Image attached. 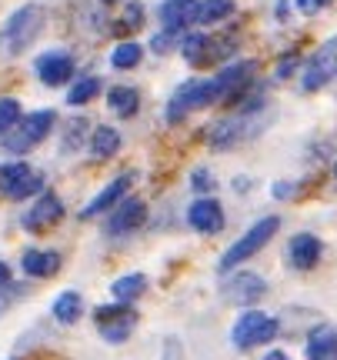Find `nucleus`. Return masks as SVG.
I'll return each mask as SVG.
<instances>
[{
	"instance_id": "1",
	"label": "nucleus",
	"mask_w": 337,
	"mask_h": 360,
	"mask_svg": "<svg viewBox=\"0 0 337 360\" xmlns=\"http://www.w3.org/2000/svg\"><path fill=\"white\" fill-rule=\"evenodd\" d=\"M44 20H47V13H44L40 4L17 7V11L4 20V27H0V53H4V57H20V53L40 37Z\"/></svg>"
},
{
	"instance_id": "2",
	"label": "nucleus",
	"mask_w": 337,
	"mask_h": 360,
	"mask_svg": "<svg viewBox=\"0 0 337 360\" xmlns=\"http://www.w3.org/2000/svg\"><path fill=\"white\" fill-rule=\"evenodd\" d=\"M51 130H53V110H34V114L20 117V124H17L11 134H4L0 143H4V150H11V154H27V150H34Z\"/></svg>"
},
{
	"instance_id": "3",
	"label": "nucleus",
	"mask_w": 337,
	"mask_h": 360,
	"mask_svg": "<svg viewBox=\"0 0 337 360\" xmlns=\"http://www.w3.org/2000/svg\"><path fill=\"white\" fill-rule=\"evenodd\" d=\"M277 317H267V314H260V310H244L237 323H234L231 330V340L237 350H250V347H260V344H271L274 337H277Z\"/></svg>"
},
{
	"instance_id": "4",
	"label": "nucleus",
	"mask_w": 337,
	"mask_h": 360,
	"mask_svg": "<svg viewBox=\"0 0 337 360\" xmlns=\"http://www.w3.org/2000/svg\"><path fill=\"white\" fill-rule=\"evenodd\" d=\"M277 227H281V217H260L257 224H254V227H250V231L237 240V244L227 247V254L221 257V270H234V267H241L244 260H250L260 247H264L274 233H277Z\"/></svg>"
},
{
	"instance_id": "5",
	"label": "nucleus",
	"mask_w": 337,
	"mask_h": 360,
	"mask_svg": "<svg viewBox=\"0 0 337 360\" xmlns=\"http://www.w3.org/2000/svg\"><path fill=\"white\" fill-rule=\"evenodd\" d=\"M217 103V90H214V80H187L174 90V97L167 103V120L170 124H181L184 117L197 110V107H210Z\"/></svg>"
},
{
	"instance_id": "6",
	"label": "nucleus",
	"mask_w": 337,
	"mask_h": 360,
	"mask_svg": "<svg viewBox=\"0 0 337 360\" xmlns=\"http://www.w3.org/2000/svg\"><path fill=\"white\" fill-rule=\"evenodd\" d=\"M337 80V37H331L327 44H321L314 57L304 67V77H300V87L304 90H321L327 84Z\"/></svg>"
},
{
	"instance_id": "7",
	"label": "nucleus",
	"mask_w": 337,
	"mask_h": 360,
	"mask_svg": "<svg viewBox=\"0 0 337 360\" xmlns=\"http://www.w3.org/2000/svg\"><path fill=\"white\" fill-rule=\"evenodd\" d=\"M264 294H267V281L260 274H250V270H241V274L227 277L221 287V297L227 304H234V307H250Z\"/></svg>"
},
{
	"instance_id": "8",
	"label": "nucleus",
	"mask_w": 337,
	"mask_h": 360,
	"mask_svg": "<svg viewBox=\"0 0 337 360\" xmlns=\"http://www.w3.org/2000/svg\"><path fill=\"white\" fill-rule=\"evenodd\" d=\"M97 330L107 344H124L137 323V314L127 307V304H110V307H97Z\"/></svg>"
},
{
	"instance_id": "9",
	"label": "nucleus",
	"mask_w": 337,
	"mask_h": 360,
	"mask_svg": "<svg viewBox=\"0 0 337 360\" xmlns=\"http://www.w3.org/2000/svg\"><path fill=\"white\" fill-rule=\"evenodd\" d=\"M44 187V177L34 174L27 164H7L0 170V191L7 193L11 200H24L30 193H37Z\"/></svg>"
},
{
	"instance_id": "10",
	"label": "nucleus",
	"mask_w": 337,
	"mask_h": 360,
	"mask_svg": "<svg viewBox=\"0 0 337 360\" xmlns=\"http://www.w3.org/2000/svg\"><path fill=\"white\" fill-rule=\"evenodd\" d=\"M254 127V114H237V117H227V120H217V124H210L208 127V141L210 147H217V150H227L234 147L237 141H244L247 130Z\"/></svg>"
},
{
	"instance_id": "11",
	"label": "nucleus",
	"mask_w": 337,
	"mask_h": 360,
	"mask_svg": "<svg viewBox=\"0 0 337 360\" xmlns=\"http://www.w3.org/2000/svg\"><path fill=\"white\" fill-rule=\"evenodd\" d=\"M197 11H201L197 0H164L160 4V24L167 34L181 37V34H187V27L197 24Z\"/></svg>"
},
{
	"instance_id": "12",
	"label": "nucleus",
	"mask_w": 337,
	"mask_h": 360,
	"mask_svg": "<svg viewBox=\"0 0 337 360\" xmlns=\"http://www.w3.org/2000/svg\"><path fill=\"white\" fill-rule=\"evenodd\" d=\"M144 220H147V207L144 200H120V204L110 210V217H107V233L110 237H120V233H134L141 227Z\"/></svg>"
},
{
	"instance_id": "13",
	"label": "nucleus",
	"mask_w": 337,
	"mask_h": 360,
	"mask_svg": "<svg viewBox=\"0 0 337 360\" xmlns=\"http://www.w3.org/2000/svg\"><path fill=\"white\" fill-rule=\"evenodd\" d=\"M130 184H134V174H120L117 180H110V184H107L104 191L97 193V197H94L91 204H87L84 210H80V217H84V220H91V217H101V214H107V210H114V207L120 204V200H124V193H127Z\"/></svg>"
},
{
	"instance_id": "14",
	"label": "nucleus",
	"mask_w": 337,
	"mask_h": 360,
	"mask_svg": "<svg viewBox=\"0 0 337 360\" xmlns=\"http://www.w3.org/2000/svg\"><path fill=\"white\" fill-rule=\"evenodd\" d=\"M37 77L47 84V87H57V84H67L74 77V57L67 51H51L37 57Z\"/></svg>"
},
{
	"instance_id": "15",
	"label": "nucleus",
	"mask_w": 337,
	"mask_h": 360,
	"mask_svg": "<svg viewBox=\"0 0 337 360\" xmlns=\"http://www.w3.org/2000/svg\"><path fill=\"white\" fill-rule=\"evenodd\" d=\"M187 224L201 233H217L224 227V207L214 197H201L187 210Z\"/></svg>"
},
{
	"instance_id": "16",
	"label": "nucleus",
	"mask_w": 337,
	"mask_h": 360,
	"mask_svg": "<svg viewBox=\"0 0 337 360\" xmlns=\"http://www.w3.org/2000/svg\"><path fill=\"white\" fill-rule=\"evenodd\" d=\"M61 217H64V204H61V197L44 193L37 204L24 214V227L27 231H47V227H53Z\"/></svg>"
},
{
	"instance_id": "17",
	"label": "nucleus",
	"mask_w": 337,
	"mask_h": 360,
	"mask_svg": "<svg viewBox=\"0 0 337 360\" xmlns=\"http://www.w3.org/2000/svg\"><path fill=\"white\" fill-rule=\"evenodd\" d=\"M287 257H291V264L298 270H311L321 260V240L314 233H298V237H291Z\"/></svg>"
},
{
	"instance_id": "18",
	"label": "nucleus",
	"mask_w": 337,
	"mask_h": 360,
	"mask_svg": "<svg viewBox=\"0 0 337 360\" xmlns=\"http://www.w3.org/2000/svg\"><path fill=\"white\" fill-rule=\"evenodd\" d=\"M307 360H337V330L331 323L314 327L307 337Z\"/></svg>"
},
{
	"instance_id": "19",
	"label": "nucleus",
	"mask_w": 337,
	"mask_h": 360,
	"mask_svg": "<svg viewBox=\"0 0 337 360\" xmlns=\"http://www.w3.org/2000/svg\"><path fill=\"white\" fill-rule=\"evenodd\" d=\"M24 270L30 277H51L61 270V257L53 250H27L24 254Z\"/></svg>"
},
{
	"instance_id": "20",
	"label": "nucleus",
	"mask_w": 337,
	"mask_h": 360,
	"mask_svg": "<svg viewBox=\"0 0 337 360\" xmlns=\"http://www.w3.org/2000/svg\"><path fill=\"white\" fill-rule=\"evenodd\" d=\"M144 290H147V277H144V274H127V277H117L114 287H110V294H114L117 304H130V300H137Z\"/></svg>"
},
{
	"instance_id": "21",
	"label": "nucleus",
	"mask_w": 337,
	"mask_h": 360,
	"mask_svg": "<svg viewBox=\"0 0 337 360\" xmlns=\"http://www.w3.org/2000/svg\"><path fill=\"white\" fill-rule=\"evenodd\" d=\"M53 317L61 323H77L80 321V310H84V297L77 290H64V294L53 300Z\"/></svg>"
},
{
	"instance_id": "22",
	"label": "nucleus",
	"mask_w": 337,
	"mask_h": 360,
	"mask_svg": "<svg viewBox=\"0 0 337 360\" xmlns=\"http://www.w3.org/2000/svg\"><path fill=\"white\" fill-rule=\"evenodd\" d=\"M117 150H120V134H117L114 127H97L91 137V154L97 157V160H107V157H114Z\"/></svg>"
},
{
	"instance_id": "23",
	"label": "nucleus",
	"mask_w": 337,
	"mask_h": 360,
	"mask_svg": "<svg viewBox=\"0 0 337 360\" xmlns=\"http://www.w3.org/2000/svg\"><path fill=\"white\" fill-rule=\"evenodd\" d=\"M107 103L117 117H134L137 114V90L134 87H114L107 94Z\"/></svg>"
},
{
	"instance_id": "24",
	"label": "nucleus",
	"mask_w": 337,
	"mask_h": 360,
	"mask_svg": "<svg viewBox=\"0 0 337 360\" xmlns=\"http://www.w3.org/2000/svg\"><path fill=\"white\" fill-rule=\"evenodd\" d=\"M208 47H210V37H204V34H184L181 40V53L187 64H204L208 60Z\"/></svg>"
},
{
	"instance_id": "25",
	"label": "nucleus",
	"mask_w": 337,
	"mask_h": 360,
	"mask_svg": "<svg viewBox=\"0 0 337 360\" xmlns=\"http://www.w3.org/2000/svg\"><path fill=\"white\" fill-rule=\"evenodd\" d=\"M234 13V0H204L197 11V24H221Z\"/></svg>"
},
{
	"instance_id": "26",
	"label": "nucleus",
	"mask_w": 337,
	"mask_h": 360,
	"mask_svg": "<svg viewBox=\"0 0 337 360\" xmlns=\"http://www.w3.org/2000/svg\"><path fill=\"white\" fill-rule=\"evenodd\" d=\"M97 94H101V80L97 77H80L77 84L70 87V94H67V103H70V107H80V103H91Z\"/></svg>"
},
{
	"instance_id": "27",
	"label": "nucleus",
	"mask_w": 337,
	"mask_h": 360,
	"mask_svg": "<svg viewBox=\"0 0 337 360\" xmlns=\"http://www.w3.org/2000/svg\"><path fill=\"white\" fill-rule=\"evenodd\" d=\"M144 57V47L141 44H134V40H127V44H120L114 53H110V64L117 67V70H130V67H137Z\"/></svg>"
},
{
	"instance_id": "28",
	"label": "nucleus",
	"mask_w": 337,
	"mask_h": 360,
	"mask_svg": "<svg viewBox=\"0 0 337 360\" xmlns=\"http://www.w3.org/2000/svg\"><path fill=\"white\" fill-rule=\"evenodd\" d=\"M17 124H20V103L13 97H0V137L11 134Z\"/></svg>"
},
{
	"instance_id": "29",
	"label": "nucleus",
	"mask_w": 337,
	"mask_h": 360,
	"mask_svg": "<svg viewBox=\"0 0 337 360\" xmlns=\"http://www.w3.org/2000/svg\"><path fill=\"white\" fill-rule=\"evenodd\" d=\"M84 130H87V120L84 117H74L70 124H67V141H64V150H74L80 141H84Z\"/></svg>"
},
{
	"instance_id": "30",
	"label": "nucleus",
	"mask_w": 337,
	"mask_h": 360,
	"mask_svg": "<svg viewBox=\"0 0 337 360\" xmlns=\"http://www.w3.org/2000/svg\"><path fill=\"white\" fill-rule=\"evenodd\" d=\"M141 24H144V7L141 4H127V11H124V27H134V30H137Z\"/></svg>"
},
{
	"instance_id": "31",
	"label": "nucleus",
	"mask_w": 337,
	"mask_h": 360,
	"mask_svg": "<svg viewBox=\"0 0 337 360\" xmlns=\"http://www.w3.org/2000/svg\"><path fill=\"white\" fill-rule=\"evenodd\" d=\"M191 187H194V191H201V193H208V191H214V177H210L208 170H194Z\"/></svg>"
},
{
	"instance_id": "32",
	"label": "nucleus",
	"mask_w": 337,
	"mask_h": 360,
	"mask_svg": "<svg viewBox=\"0 0 337 360\" xmlns=\"http://www.w3.org/2000/svg\"><path fill=\"white\" fill-rule=\"evenodd\" d=\"M164 360H184L181 340H177V337H167V340H164Z\"/></svg>"
},
{
	"instance_id": "33",
	"label": "nucleus",
	"mask_w": 337,
	"mask_h": 360,
	"mask_svg": "<svg viewBox=\"0 0 337 360\" xmlns=\"http://www.w3.org/2000/svg\"><path fill=\"white\" fill-rule=\"evenodd\" d=\"M17 294H20L17 287H0V314H7V310H11V304L17 300Z\"/></svg>"
},
{
	"instance_id": "34",
	"label": "nucleus",
	"mask_w": 337,
	"mask_h": 360,
	"mask_svg": "<svg viewBox=\"0 0 337 360\" xmlns=\"http://www.w3.org/2000/svg\"><path fill=\"white\" fill-rule=\"evenodd\" d=\"M174 40H177V37L164 30V34H157V37L151 40V47H154V53H164V51H167V47H170V44H174Z\"/></svg>"
},
{
	"instance_id": "35",
	"label": "nucleus",
	"mask_w": 337,
	"mask_h": 360,
	"mask_svg": "<svg viewBox=\"0 0 337 360\" xmlns=\"http://www.w3.org/2000/svg\"><path fill=\"white\" fill-rule=\"evenodd\" d=\"M294 67H298V53H287L284 60H281V67H277V77H287Z\"/></svg>"
},
{
	"instance_id": "36",
	"label": "nucleus",
	"mask_w": 337,
	"mask_h": 360,
	"mask_svg": "<svg viewBox=\"0 0 337 360\" xmlns=\"http://www.w3.org/2000/svg\"><path fill=\"white\" fill-rule=\"evenodd\" d=\"M298 7L304 13H314V11H317V0H298Z\"/></svg>"
},
{
	"instance_id": "37",
	"label": "nucleus",
	"mask_w": 337,
	"mask_h": 360,
	"mask_svg": "<svg viewBox=\"0 0 337 360\" xmlns=\"http://www.w3.org/2000/svg\"><path fill=\"white\" fill-rule=\"evenodd\" d=\"M7 283H11V267L0 264V287H7Z\"/></svg>"
},
{
	"instance_id": "38",
	"label": "nucleus",
	"mask_w": 337,
	"mask_h": 360,
	"mask_svg": "<svg viewBox=\"0 0 337 360\" xmlns=\"http://www.w3.org/2000/svg\"><path fill=\"white\" fill-rule=\"evenodd\" d=\"M274 193H277L281 200H284V197H291V184H277V187H274Z\"/></svg>"
},
{
	"instance_id": "39",
	"label": "nucleus",
	"mask_w": 337,
	"mask_h": 360,
	"mask_svg": "<svg viewBox=\"0 0 337 360\" xmlns=\"http://www.w3.org/2000/svg\"><path fill=\"white\" fill-rule=\"evenodd\" d=\"M264 360H291V357H287V354H281V350H271Z\"/></svg>"
},
{
	"instance_id": "40",
	"label": "nucleus",
	"mask_w": 337,
	"mask_h": 360,
	"mask_svg": "<svg viewBox=\"0 0 337 360\" xmlns=\"http://www.w3.org/2000/svg\"><path fill=\"white\" fill-rule=\"evenodd\" d=\"M324 4H331V0H317V7H324Z\"/></svg>"
},
{
	"instance_id": "41",
	"label": "nucleus",
	"mask_w": 337,
	"mask_h": 360,
	"mask_svg": "<svg viewBox=\"0 0 337 360\" xmlns=\"http://www.w3.org/2000/svg\"><path fill=\"white\" fill-rule=\"evenodd\" d=\"M104 4H117V0H104Z\"/></svg>"
}]
</instances>
